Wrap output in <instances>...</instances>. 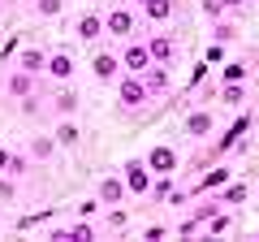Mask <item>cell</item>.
I'll use <instances>...</instances> for the list:
<instances>
[{
    "instance_id": "obj_32",
    "label": "cell",
    "mask_w": 259,
    "mask_h": 242,
    "mask_svg": "<svg viewBox=\"0 0 259 242\" xmlns=\"http://www.w3.org/2000/svg\"><path fill=\"white\" fill-rule=\"evenodd\" d=\"M108 229H125V212L121 208H108Z\"/></svg>"
},
{
    "instance_id": "obj_1",
    "label": "cell",
    "mask_w": 259,
    "mask_h": 242,
    "mask_svg": "<svg viewBox=\"0 0 259 242\" xmlns=\"http://www.w3.org/2000/svg\"><path fill=\"white\" fill-rule=\"evenodd\" d=\"M134 30H139L134 9H125V5H112V9L104 13V35H112V39H134Z\"/></svg>"
},
{
    "instance_id": "obj_25",
    "label": "cell",
    "mask_w": 259,
    "mask_h": 242,
    "mask_svg": "<svg viewBox=\"0 0 259 242\" xmlns=\"http://www.w3.org/2000/svg\"><path fill=\"white\" fill-rule=\"evenodd\" d=\"M5 173H9V177L26 173V156H22V151H9V160H5Z\"/></svg>"
},
{
    "instance_id": "obj_38",
    "label": "cell",
    "mask_w": 259,
    "mask_h": 242,
    "mask_svg": "<svg viewBox=\"0 0 259 242\" xmlns=\"http://www.w3.org/2000/svg\"><path fill=\"white\" fill-rule=\"evenodd\" d=\"M5 160H9V147H0V173H5Z\"/></svg>"
},
{
    "instance_id": "obj_2",
    "label": "cell",
    "mask_w": 259,
    "mask_h": 242,
    "mask_svg": "<svg viewBox=\"0 0 259 242\" xmlns=\"http://www.w3.org/2000/svg\"><path fill=\"white\" fill-rule=\"evenodd\" d=\"M151 95H147V83H143L139 74H121V83H117V104L125 112H134V108H143Z\"/></svg>"
},
{
    "instance_id": "obj_30",
    "label": "cell",
    "mask_w": 259,
    "mask_h": 242,
    "mask_svg": "<svg viewBox=\"0 0 259 242\" xmlns=\"http://www.w3.org/2000/svg\"><path fill=\"white\" fill-rule=\"evenodd\" d=\"M199 229H203V221H199V216H190V221L177 225V233H182V238H190V233H199Z\"/></svg>"
},
{
    "instance_id": "obj_27",
    "label": "cell",
    "mask_w": 259,
    "mask_h": 242,
    "mask_svg": "<svg viewBox=\"0 0 259 242\" xmlns=\"http://www.w3.org/2000/svg\"><path fill=\"white\" fill-rule=\"evenodd\" d=\"M238 199H246V186H229V190H221V195H216V204H238Z\"/></svg>"
},
{
    "instance_id": "obj_35",
    "label": "cell",
    "mask_w": 259,
    "mask_h": 242,
    "mask_svg": "<svg viewBox=\"0 0 259 242\" xmlns=\"http://www.w3.org/2000/svg\"><path fill=\"white\" fill-rule=\"evenodd\" d=\"M203 13H207V18H221L225 5H221V0H203Z\"/></svg>"
},
{
    "instance_id": "obj_39",
    "label": "cell",
    "mask_w": 259,
    "mask_h": 242,
    "mask_svg": "<svg viewBox=\"0 0 259 242\" xmlns=\"http://www.w3.org/2000/svg\"><path fill=\"white\" fill-rule=\"evenodd\" d=\"M134 5H143V0H134Z\"/></svg>"
},
{
    "instance_id": "obj_8",
    "label": "cell",
    "mask_w": 259,
    "mask_h": 242,
    "mask_svg": "<svg viewBox=\"0 0 259 242\" xmlns=\"http://www.w3.org/2000/svg\"><path fill=\"white\" fill-rule=\"evenodd\" d=\"M147 169H151V173H177L182 160H177V151L168 147V143H156V147L147 151Z\"/></svg>"
},
{
    "instance_id": "obj_21",
    "label": "cell",
    "mask_w": 259,
    "mask_h": 242,
    "mask_svg": "<svg viewBox=\"0 0 259 242\" xmlns=\"http://www.w3.org/2000/svg\"><path fill=\"white\" fill-rule=\"evenodd\" d=\"M56 151V139H48V134H39V139H30V156L35 160H48Z\"/></svg>"
},
{
    "instance_id": "obj_24",
    "label": "cell",
    "mask_w": 259,
    "mask_h": 242,
    "mask_svg": "<svg viewBox=\"0 0 259 242\" xmlns=\"http://www.w3.org/2000/svg\"><path fill=\"white\" fill-rule=\"evenodd\" d=\"M246 74H250V69H246V61H225V83H246Z\"/></svg>"
},
{
    "instance_id": "obj_11",
    "label": "cell",
    "mask_w": 259,
    "mask_h": 242,
    "mask_svg": "<svg viewBox=\"0 0 259 242\" xmlns=\"http://www.w3.org/2000/svg\"><path fill=\"white\" fill-rule=\"evenodd\" d=\"M48 238H52V242H91V238H95V229H91L87 221H74V225H56Z\"/></svg>"
},
{
    "instance_id": "obj_28",
    "label": "cell",
    "mask_w": 259,
    "mask_h": 242,
    "mask_svg": "<svg viewBox=\"0 0 259 242\" xmlns=\"http://www.w3.org/2000/svg\"><path fill=\"white\" fill-rule=\"evenodd\" d=\"M0 199H9V204L18 199V182H13L9 173H0Z\"/></svg>"
},
{
    "instance_id": "obj_13",
    "label": "cell",
    "mask_w": 259,
    "mask_h": 242,
    "mask_svg": "<svg viewBox=\"0 0 259 242\" xmlns=\"http://www.w3.org/2000/svg\"><path fill=\"white\" fill-rule=\"evenodd\" d=\"M35 87H39V74H26V69L9 74V95H18V100H35Z\"/></svg>"
},
{
    "instance_id": "obj_4",
    "label": "cell",
    "mask_w": 259,
    "mask_h": 242,
    "mask_svg": "<svg viewBox=\"0 0 259 242\" xmlns=\"http://www.w3.org/2000/svg\"><path fill=\"white\" fill-rule=\"evenodd\" d=\"M250 121H255V117H246V112H242V117H238V121H233L229 130H225V134H221V139H216V143H212V156H216V160H221V156H229V151H233V147H238V143H242V139H246V130H250Z\"/></svg>"
},
{
    "instance_id": "obj_31",
    "label": "cell",
    "mask_w": 259,
    "mask_h": 242,
    "mask_svg": "<svg viewBox=\"0 0 259 242\" xmlns=\"http://www.w3.org/2000/svg\"><path fill=\"white\" fill-rule=\"evenodd\" d=\"M233 35H238V30H233V26H229V22H216V44H229V39H233Z\"/></svg>"
},
{
    "instance_id": "obj_10",
    "label": "cell",
    "mask_w": 259,
    "mask_h": 242,
    "mask_svg": "<svg viewBox=\"0 0 259 242\" xmlns=\"http://www.w3.org/2000/svg\"><path fill=\"white\" fill-rule=\"evenodd\" d=\"M91 74L100 78V83H112V78L121 74V56L108 52V48H100V52H95V61H91Z\"/></svg>"
},
{
    "instance_id": "obj_34",
    "label": "cell",
    "mask_w": 259,
    "mask_h": 242,
    "mask_svg": "<svg viewBox=\"0 0 259 242\" xmlns=\"http://www.w3.org/2000/svg\"><path fill=\"white\" fill-rule=\"evenodd\" d=\"M143 238H147V242H160V238H168V229H164V225H147Z\"/></svg>"
},
{
    "instance_id": "obj_37",
    "label": "cell",
    "mask_w": 259,
    "mask_h": 242,
    "mask_svg": "<svg viewBox=\"0 0 259 242\" xmlns=\"http://www.w3.org/2000/svg\"><path fill=\"white\" fill-rule=\"evenodd\" d=\"M225 9H242V5H246V0H221Z\"/></svg>"
},
{
    "instance_id": "obj_23",
    "label": "cell",
    "mask_w": 259,
    "mask_h": 242,
    "mask_svg": "<svg viewBox=\"0 0 259 242\" xmlns=\"http://www.w3.org/2000/svg\"><path fill=\"white\" fill-rule=\"evenodd\" d=\"M242 100H246V91H242V83H225V87H221V104H229V108H238Z\"/></svg>"
},
{
    "instance_id": "obj_40",
    "label": "cell",
    "mask_w": 259,
    "mask_h": 242,
    "mask_svg": "<svg viewBox=\"0 0 259 242\" xmlns=\"http://www.w3.org/2000/svg\"><path fill=\"white\" fill-rule=\"evenodd\" d=\"M255 238H259V233H255Z\"/></svg>"
},
{
    "instance_id": "obj_12",
    "label": "cell",
    "mask_w": 259,
    "mask_h": 242,
    "mask_svg": "<svg viewBox=\"0 0 259 242\" xmlns=\"http://www.w3.org/2000/svg\"><path fill=\"white\" fill-rule=\"evenodd\" d=\"M74 35L82 39V44H100V35H104V13H82L78 26H74Z\"/></svg>"
},
{
    "instance_id": "obj_15",
    "label": "cell",
    "mask_w": 259,
    "mask_h": 242,
    "mask_svg": "<svg viewBox=\"0 0 259 242\" xmlns=\"http://www.w3.org/2000/svg\"><path fill=\"white\" fill-rule=\"evenodd\" d=\"M121 199H125V182H121L117 173H112V177H104V182H100V204H108V208H117Z\"/></svg>"
},
{
    "instance_id": "obj_33",
    "label": "cell",
    "mask_w": 259,
    "mask_h": 242,
    "mask_svg": "<svg viewBox=\"0 0 259 242\" xmlns=\"http://www.w3.org/2000/svg\"><path fill=\"white\" fill-rule=\"evenodd\" d=\"M207 69H212V65H207V61H199V65H194V74H190V87H199V83H203V78H207Z\"/></svg>"
},
{
    "instance_id": "obj_5",
    "label": "cell",
    "mask_w": 259,
    "mask_h": 242,
    "mask_svg": "<svg viewBox=\"0 0 259 242\" xmlns=\"http://www.w3.org/2000/svg\"><path fill=\"white\" fill-rule=\"evenodd\" d=\"M143 44H147L151 65H173V61H177V39L173 35H147Z\"/></svg>"
},
{
    "instance_id": "obj_22",
    "label": "cell",
    "mask_w": 259,
    "mask_h": 242,
    "mask_svg": "<svg viewBox=\"0 0 259 242\" xmlns=\"http://www.w3.org/2000/svg\"><path fill=\"white\" fill-rule=\"evenodd\" d=\"M229 225H233V221H229V212H221V208H216V212H212V216H207V221H203V229H207V233H212V238H216V233H225V229H229Z\"/></svg>"
},
{
    "instance_id": "obj_9",
    "label": "cell",
    "mask_w": 259,
    "mask_h": 242,
    "mask_svg": "<svg viewBox=\"0 0 259 242\" xmlns=\"http://www.w3.org/2000/svg\"><path fill=\"white\" fill-rule=\"evenodd\" d=\"M44 74H48V78H56V83H69V78L78 74V65H74V56H69V52L61 48V52H52V56H48Z\"/></svg>"
},
{
    "instance_id": "obj_16",
    "label": "cell",
    "mask_w": 259,
    "mask_h": 242,
    "mask_svg": "<svg viewBox=\"0 0 259 242\" xmlns=\"http://www.w3.org/2000/svg\"><path fill=\"white\" fill-rule=\"evenodd\" d=\"M52 139H56V147H78L82 130H78V121H74V117H65L61 126H56V134H52Z\"/></svg>"
},
{
    "instance_id": "obj_3",
    "label": "cell",
    "mask_w": 259,
    "mask_h": 242,
    "mask_svg": "<svg viewBox=\"0 0 259 242\" xmlns=\"http://www.w3.org/2000/svg\"><path fill=\"white\" fill-rule=\"evenodd\" d=\"M121 182H125V195H147V190H151V169H147V160H125Z\"/></svg>"
},
{
    "instance_id": "obj_29",
    "label": "cell",
    "mask_w": 259,
    "mask_h": 242,
    "mask_svg": "<svg viewBox=\"0 0 259 242\" xmlns=\"http://www.w3.org/2000/svg\"><path fill=\"white\" fill-rule=\"evenodd\" d=\"M203 61H207V65H225V44H216V39H212V48L203 52Z\"/></svg>"
},
{
    "instance_id": "obj_18",
    "label": "cell",
    "mask_w": 259,
    "mask_h": 242,
    "mask_svg": "<svg viewBox=\"0 0 259 242\" xmlns=\"http://www.w3.org/2000/svg\"><path fill=\"white\" fill-rule=\"evenodd\" d=\"M48 56L39 52V48H26V52H18V69H26V74H44Z\"/></svg>"
},
{
    "instance_id": "obj_6",
    "label": "cell",
    "mask_w": 259,
    "mask_h": 242,
    "mask_svg": "<svg viewBox=\"0 0 259 242\" xmlns=\"http://www.w3.org/2000/svg\"><path fill=\"white\" fill-rule=\"evenodd\" d=\"M147 65H151L147 44H143V39H130V44H125V52H121V74H143Z\"/></svg>"
},
{
    "instance_id": "obj_26",
    "label": "cell",
    "mask_w": 259,
    "mask_h": 242,
    "mask_svg": "<svg viewBox=\"0 0 259 242\" xmlns=\"http://www.w3.org/2000/svg\"><path fill=\"white\" fill-rule=\"evenodd\" d=\"M61 5H65V0H35V13H39V18H56Z\"/></svg>"
},
{
    "instance_id": "obj_17",
    "label": "cell",
    "mask_w": 259,
    "mask_h": 242,
    "mask_svg": "<svg viewBox=\"0 0 259 242\" xmlns=\"http://www.w3.org/2000/svg\"><path fill=\"white\" fill-rule=\"evenodd\" d=\"M139 9H143L147 22H168V18H173V0H143Z\"/></svg>"
},
{
    "instance_id": "obj_36",
    "label": "cell",
    "mask_w": 259,
    "mask_h": 242,
    "mask_svg": "<svg viewBox=\"0 0 259 242\" xmlns=\"http://www.w3.org/2000/svg\"><path fill=\"white\" fill-rule=\"evenodd\" d=\"M78 212H82V216H95V212H100V195L87 199V204H78Z\"/></svg>"
},
{
    "instance_id": "obj_14",
    "label": "cell",
    "mask_w": 259,
    "mask_h": 242,
    "mask_svg": "<svg viewBox=\"0 0 259 242\" xmlns=\"http://www.w3.org/2000/svg\"><path fill=\"white\" fill-rule=\"evenodd\" d=\"M139 78L147 83V95H160V91H168V65H147Z\"/></svg>"
},
{
    "instance_id": "obj_19",
    "label": "cell",
    "mask_w": 259,
    "mask_h": 242,
    "mask_svg": "<svg viewBox=\"0 0 259 242\" xmlns=\"http://www.w3.org/2000/svg\"><path fill=\"white\" fill-rule=\"evenodd\" d=\"M52 108L61 112V117H74V112H78V91H56L52 95Z\"/></svg>"
},
{
    "instance_id": "obj_7",
    "label": "cell",
    "mask_w": 259,
    "mask_h": 242,
    "mask_svg": "<svg viewBox=\"0 0 259 242\" xmlns=\"http://www.w3.org/2000/svg\"><path fill=\"white\" fill-rule=\"evenodd\" d=\"M212 130H216V117H212L207 108L186 112V121H182V134H186V139H207Z\"/></svg>"
},
{
    "instance_id": "obj_20",
    "label": "cell",
    "mask_w": 259,
    "mask_h": 242,
    "mask_svg": "<svg viewBox=\"0 0 259 242\" xmlns=\"http://www.w3.org/2000/svg\"><path fill=\"white\" fill-rule=\"evenodd\" d=\"M225 182H229V169H207V173L199 177V186H194V190H221Z\"/></svg>"
}]
</instances>
